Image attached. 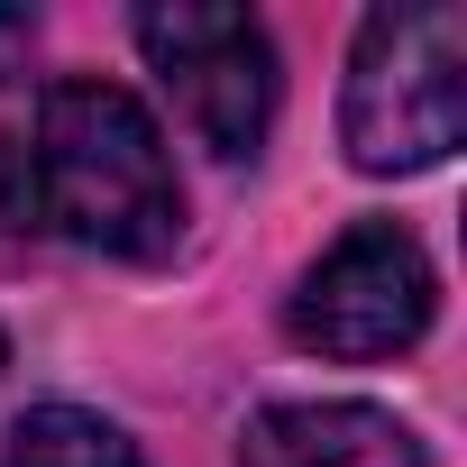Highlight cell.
Instances as JSON below:
<instances>
[{"label": "cell", "mask_w": 467, "mask_h": 467, "mask_svg": "<svg viewBox=\"0 0 467 467\" xmlns=\"http://www.w3.org/2000/svg\"><path fill=\"white\" fill-rule=\"evenodd\" d=\"M47 229V202H37V165L19 138H0V266H19Z\"/></svg>", "instance_id": "52a82bcc"}, {"label": "cell", "mask_w": 467, "mask_h": 467, "mask_svg": "<svg viewBox=\"0 0 467 467\" xmlns=\"http://www.w3.org/2000/svg\"><path fill=\"white\" fill-rule=\"evenodd\" d=\"M28 165H37L47 220L74 248H101V257H129V266L174 257L183 183H174L165 129L138 110V92H119L101 74L56 83L47 110H37V156Z\"/></svg>", "instance_id": "6da1fadb"}, {"label": "cell", "mask_w": 467, "mask_h": 467, "mask_svg": "<svg viewBox=\"0 0 467 467\" xmlns=\"http://www.w3.org/2000/svg\"><path fill=\"white\" fill-rule=\"evenodd\" d=\"M28 37H37V28H28L19 10H0V83L19 74V56H28Z\"/></svg>", "instance_id": "ba28073f"}, {"label": "cell", "mask_w": 467, "mask_h": 467, "mask_svg": "<svg viewBox=\"0 0 467 467\" xmlns=\"http://www.w3.org/2000/svg\"><path fill=\"white\" fill-rule=\"evenodd\" d=\"M138 47L156 83L174 92L183 129L211 156H257L275 119V47L248 10H211V0H174V10H138Z\"/></svg>", "instance_id": "277c9868"}, {"label": "cell", "mask_w": 467, "mask_h": 467, "mask_svg": "<svg viewBox=\"0 0 467 467\" xmlns=\"http://www.w3.org/2000/svg\"><path fill=\"white\" fill-rule=\"evenodd\" d=\"M0 467H147L129 449L119 421L83 412V403H37L10 440H0Z\"/></svg>", "instance_id": "8992f818"}, {"label": "cell", "mask_w": 467, "mask_h": 467, "mask_svg": "<svg viewBox=\"0 0 467 467\" xmlns=\"http://www.w3.org/2000/svg\"><path fill=\"white\" fill-rule=\"evenodd\" d=\"M467 129V19L458 10H376L348 56L339 138L358 174H431Z\"/></svg>", "instance_id": "7a4b0ae2"}, {"label": "cell", "mask_w": 467, "mask_h": 467, "mask_svg": "<svg viewBox=\"0 0 467 467\" xmlns=\"http://www.w3.org/2000/svg\"><path fill=\"white\" fill-rule=\"evenodd\" d=\"M285 330L312 358H348V367L394 358L431 330V257L394 220H358L348 239H330L303 266V285L285 303Z\"/></svg>", "instance_id": "3957f363"}, {"label": "cell", "mask_w": 467, "mask_h": 467, "mask_svg": "<svg viewBox=\"0 0 467 467\" xmlns=\"http://www.w3.org/2000/svg\"><path fill=\"white\" fill-rule=\"evenodd\" d=\"M239 467H431V458L376 403H275L248 421Z\"/></svg>", "instance_id": "5b68a950"}]
</instances>
